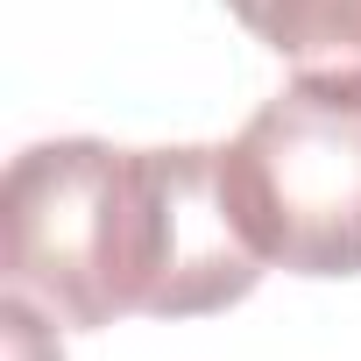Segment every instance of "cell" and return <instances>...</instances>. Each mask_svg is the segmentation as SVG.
Returning a JSON list of instances; mask_svg holds the SVG:
<instances>
[{"label": "cell", "mask_w": 361, "mask_h": 361, "mask_svg": "<svg viewBox=\"0 0 361 361\" xmlns=\"http://www.w3.org/2000/svg\"><path fill=\"white\" fill-rule=\"evenodd\" d=\"M0 269L8 290L36 298L64 326L114 319H206L262 283L248 248L220 142L114 149L92 135L36 142L0 185Z\"/></svg>", "instance_id": "6da1fadb"}, {"label": "cell", "mask_w": 361, "mask_h": 361, "mask_svg": "<svg viewBox=\"0 0 361 361\" xmlns=\"http://www.w3.org/2000/svg\"><path fill=\"white\" fill-rule=\"evenodd\" d=\"M248 248L290 276H361V78L298 71L220 142Z\"/></svg>", "instance_id": "7a4b0ae2"}, {"label": "cell", "mask_w": 361, "mask_h": 361, "mask_svg": "<svg viewBox=\"0 0 361 361\" xmlns=\"http://www.w3.org/2000/svg\"><path fill=\"white\" fill-rule=\"evenodd\" d=\"M283 64L312 78H361V0H220Z\"/></svg>", "instance_id": "3957f363"}, {"label": "cell", "mask_w": 361, "mask_h": 361, "mask_svg": "<svg viewBox=\"0 0 361 361\" xmlns=\"http://www.w3.org/2000/svg\"><path fill=\"white\" fill-rule=\"evenodd\" d=\"M0 319H8L15 361H36V347H43V319L29 312V298H22V290H8V305H0ZM57 361H64V354H57Z\"/></svg>", "instance_id": "277c9868"}]
</instances>
